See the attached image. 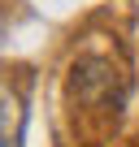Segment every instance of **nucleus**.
<instances>
[{"mask_svg": "<svg viewBox=\"0 0 139 147\" xmlns=\"http://www.w3.org/2000/svg\"><path fill=\"white\" fill-rule=\"evenodd\" d=\"M22 125H26V113L18 91L0 82V147H22Z\"/></svg>", "mask_w": 139, "mask_h": 147, "instance_id": "nucleus-1", "label": "nucleus"}]
</instances>
